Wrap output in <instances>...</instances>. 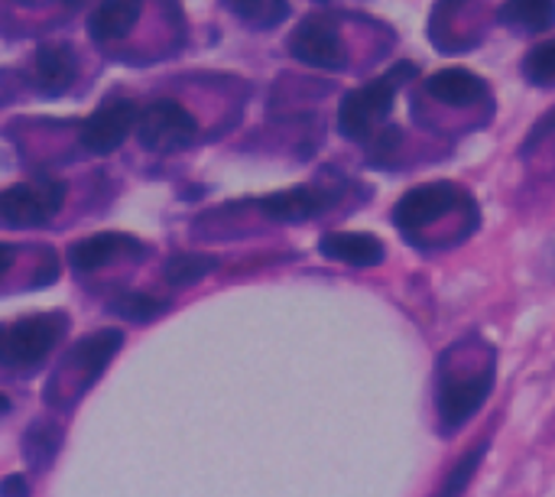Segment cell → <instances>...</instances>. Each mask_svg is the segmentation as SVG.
Masks as SVG:
<instances>
[{
	"mask_svg": "<svg viewBox=\"0 0 555 497\" xmlns=\"http://www.w3.org/2000/svg\"><path fill=\"white\" fill-rule=\"evenodd\" d=\"M137 140L150 153H176L198 137V120L179 101H153L137 114Z\"/></svg>",
	"mask_w": 555,
	"mask_h": 497,
	"instance_id": "cell-4",
	"label": "cell"
},
{
	"mask_svg": "<svg viewBox=\"0 0 555 497\" xmlns=\"http://www.w3.org/2000/svg\"><path fill=\"white\" fill-rule=\"evenodd\" d=\"M124 251H137L133 238H124V234H91L85 241H78L68 257H72V267L81 270V273H94L101 270L104 264H111L114 257H120Z\"/></svg>",
	"mask_w": 555,
	"mask_h": 497,
	"instance_id": "cell-15",
	"label": "cell"
},
{
	"mask_svg": "<svg viewBox=\"0 0 555 497\" xmlns=\"http://www.w3.org/2000/svg\"><path fill=\"white\" fill-rule=\"evenodd\" d=\"M553 114H555V111H553Z\"/></svg>",
	"mask_w": 555,
	"mask_h": 497,
	"instance_id": "cell-27",
	"label": "cell"
},
{
	"mask_svg": "<svg viewBox=\"0 0 555 497\" xmlns=\"http://www.w3.org/2000/svg\"><path fill=\"white\" fill-rule=\"evenodd\" d=\"M13 267V251L7 244H0V277Z\"/></svg>",
	"mask_w": 555,
	"mask_h": 497,
	"instance_id": "cell-24",
	"label": "cell"
},
{
	"mask_svg": "<svg viewBox=\"0 0 555 497\" xmlns=\"http://www.w3.org/2000/svg\"><path fill=\"white\" fill-rule=\"evenodd\" d=\"M322 257L351 264V267H377L387 257V247L377 234L367 231H328L319 241Z\"/></svg>",
	"mask_w": 555,
	"mask_h": 497,
	"instance_id": "cell-11",
	"label": "cell"
},
{
	"mask_svg": "<svg viewBox=\"0 0 555 497\" xmlns=\"http://www.w3.org/2000/svg\"><path fill=\"white\" fill-rule=\"evenodd\" d=\"M65 202L62 182H36V186H10L0 192V221L10 228H39L55 218Z\"/></svg>",
	"mask_w": 555,
	"mask_h": 497,
	"instance_id": "cell-7",
	"label": "cell"
},
{
	"mask_svg": "<svg viewBox=\"0 0 555 497\" xmlns=\"http://www.w3.org/2000/svg\"><path fill=\"white\" fill-rule=\"evenodd\" d=\"M10 410V397L7 394H0V413H7Z\"/></svg>",
	"mask_w": 555,
	"mask_h": 497,
	"instance_id": "cell-25",
	"label": "cell"
},
{
	"mask_svg": "<svg viewBox=\"0 0 555 497\" xmlns=\"http://www.w3.org/2000/svg\"><path fill=\"white\" fill-rule=\"evenodd\" d=\"M29 485H26V475H10L0 482V495H26Z\"/></svg>",
	"mask_w": 555,
	"mask_h": 497,
	"instance_id": "cell-22",
	"label": "cell"
},
{
	"mask_svg": "<svg viewBox=\"0 0 555 497\" xmlns=\"http://www.w3.org/2000/svg\"><path fill=\"white\" fill-rule=\"evenodd\" d=\"M498 23L517 33H550L555 26V0H507L498 10Z\"/></svg>",
	"mask_w": 555,
	"mask_h": 497,
	"instance_id": "cell-16",
	"label": "cell"
},
{
	"mask_svg": "<svg viewBox=\"0 0 555 497\" xmlns=\"http://www.w3.org/2000/svg\"><path fill=\"white\" fill-rule=\"evenodd\" d=\"M446 221H465L478 228V205L475 199L455 182H426L410 189L393 205V225L413 241L426 244L429 231L442 228Z\"/></svg>",
	"mask_w": 555,
	"mask_h": 497,
	"instance_id": "cell-2",
	"label": "cell"
},
{
	"mask_svg": "<svg viewBox=\"0 0 555 497\" xmlns=\"http://www.w3.org/2000/svg\"><path fill=\"white\" fill-rule=\"evenodd\" d=\"M215 267H218V260L208 254H176L166 260L163 277L169 286H192V283L205 280Z\"/></svg>",
	"mask_w": 555,
	"mask_h": 497,
	"instance_id": "cell-18",
	"label": "cell"
},
{
	"mask_svg": "<svg viewBox=\"0 0 555 497\" xmlns=\"http://www.w3.org/2000/svg\"><path fill=\"white\" fill-rule=\"evenodd\" d=\"M410 75H416L413 65H397L393 72L348 91L338 107V130L354 143H367L377 133V127L390 117L400 78H410Z\"/></svg>",
	"mask_w": 555,
	"mask_h": 497,
	"instance_id": "cell-3",
	"label": "cell"
},
{
	"mask_svg": "<svg viewBox=\"0 0 555 497\" xmlns=\"http://www.w3.org/2000/svg\"><path fill=\"white\" fill-rule=\"evenodd\" d=\"M75 52L65 42H46L36 52V78L46 94H62L75 78Z\"/></svg>",
	"mask_w": 555,
	"mask_h": 497,
	"instance_id": "cell-14",
	"label": "cell"
},
{
	"mask_svg": "<svg viewBox=\"0 0 555 497\" xmlns=\"http://www.w3.org/2000/svg\"><path fill=\"white\" fill-rule=\"evenodd\" d=\"M169 309L166 300L146 296V293H117L111 300V313H117L120 319H133V322H150L156 316H163Z\"/></svg>",
	"mask_w": 555,
	"mask_h": 497,
	"instance_id": "cell-19",
	"label": "cell"
},
{
	"mask_svg": "<svg viewBox=\"0 0 555 497\" xmlns=\"http://www.w3.org/2000/svg\"><path fill=\"white\" fill-rule=\"evenodd\" d=\"M289 52L302 65H312L322 72H341L348 65V46L332 16L302 20L296 26V33L289 36Z\"/></svg>",
	"mask_w": 555,
	"mask_h": 497,
	"instance_id": "cell-6",
	"label": "cell"
},
{
	"mask_svg": "<svg viewBox=\"0 0 555 497\" xmlns=\"http://www.w3.org/2000/svg\"><path fill=\"white\" fill-rule=\"evenodd\" d=\"M494 387V352L481 342L475 348L455 345L439 358L436 374V410L446 433L462 430L491 397Z\"/></svg>",
	"mask_w": 555,
	"mask_h": 497,
	"instance_id": "cell-1",
	"label": "cell"
},
{
	"mask_svg": "<svg viewBox=\"0 0 555 497\" xmlns=\"http://www.w3.org/2000/svg\"><path fill=\"white\" fill-rule=\"evenodd\" d=\"M120 342H124V335H120L117 329L94 332V335H88L85 342H78V345L72 348V355H68L65 365H68V368H78V371L85 374V384H91V381L107 368V361L117 355Z\"/></svg>",
	"mask_w": 555,
	"mask_h": 497,
	"instance_id": "cell-12",
	"label": "cell"
},
{
	"mask_svg": "<svg viewBox=\"0 0 555 497\" xmlns=\"http://www.w3.org/2000/svg\"><path fill=\"white\" fill-rule=\"evenodd\" d=\"M423 91L446 107H475L488 94V81L468 68H439L423 81Z\"/></svg>",
	"mask_w": 555,
	"mask_h": 497,
	"instance_id": "cell-10",
	"label": "cell"
},
{
	"mask_svg": "<svg viewBox=\"0 0 555 497\" xmlns=\"http://www.w3.org/2000/svg\"><path fill=\"white\" fill-rule=\"evenodd\" d=\"M485 453H488V443H481V446H475L455 469H452V475H449V485L442 488L446 495H455V492H465L468 488V482L475 479V472H478V466H481V459H485Z\"/></svg>",
	"mask_w": 555,
	"mask_h": 497,
	"instance_id": "cell-21",
	"label": "cell"
},
{
	"mask_svg": "<svg viewBox=\"0 0 555 497\" xmlns=\"http://www.w3.org/2000/svg\"><path fill=\"white\" fill-rule=\"evenodd\" d=\"M59 277V270H55V254H46L42 257V277L36 280V283H52Z\"/></svg>",
	"mask_w": 555,
	"mask_h": 497,
	"instance_id": "cell-23",
	"label": "cell"
},
{
	"mask_svg": "<svg viewBox=\"0 0 555 497\" xmlns=\"http://www.w3.org/2000/svg\"><path fill=\"white\" fill-rule=\"evenodd\" d=\"M224 3L234 16H241L257 29H276L289 16L286 0H224Z\"/></svg>",
	"mask_w": 555,
	"mask_h": 497,
	"instance_id": "cell-17",
	"label": "cell"
},
{
	"mask_svg": "<svg viewBox=\"0 0 555 497\" xmlns=\"http://www.w3.org/2000/svg\"><path fill=\"white\" fill-rule=\"evenodd\" d=\"M524 78L530 85H540V88H550L555 81V36L533 46L527 55H524Z\"/></svg>",
	"mask_w": 555,
	"mask_h": 497,
	"instance_id": "cell-20",
	"label": "cell"
},
{
	"mask_svg": "<svg viewBox=\"0 0 555 497\" xmlns=\"http://www.w3.org/2000/svg\"><path fill=\"white\" fill-rule=\"evenodd\" d=\"M338 202V192L335 189H319V186H296V189H286V192H273L260 202V212L270 218V221H280V225H299V221H309L315 215H322L325 208H332Z\"/></svg>",
	"mask_w": 555,
	"mask_h": 497,
	"instance_id": "cell-9",
	"label": "cell"
},
{
	"mask_svg": "<svg viewBox=\"0 0 555 497\" xmlns=\"http://www.w3.org/2000/svg\"><path fill=\"white\" fill-rule=\"evenodd\" d=\"M143 13V0H104L91 16H88V33L94 39H124Z\"/></svg>",
	"mask_w": 555,
	"mask_h": 497,
	"instance_id": "cell-13",
	"label": "cell"
},
{
	"mask_svg": "<svg viewBox=\"0 0 555 497\" xmlns=\"http://www.w3.org/2000/svg\"><path fill=\"white\" fill-rule=\"evenodd\" d=\"M16 3H39V0H16ZM59 3H78V0H59Z\"/></svg>",
	"mask_w": 555,
	"mask_h": 497,
	"instance_id": "cell-26",
	"label": "cell"
},
{
	"mask_svg": "<svg viewBox=\"0 0 555 497\" xmlns=\"http://www.w3.org/2000/svg\"><path fill=\"white\" fill-rule=\"evenodd\" d=\"M137 114H140V107L133 101H124V98L101 104L81 124V146L91 150V153H98V156L114 153L130 137V130L137 127Z\"/></svg>",
	"mask_w": 555,
	"mask_h": 497,
	"instance_id": "cell-8",
	"label": "cell"
},
{
	"mask_svg": "<svg viewBox=\"0 0 555 497\" xmlns=\"http://www.w3.org/2000/svg\"><path fill=\"white\" fill-rule=\"evenodd\" d=\"M62 332H65L62 316H33L13 326H0V365L3 368L39 365L62 339Z\"/></svg>",
	"mask_w": 555,
	"mask_h": 497,
	"instance_id": "cell-5",
	"label": "cell"
}]
</instances>
